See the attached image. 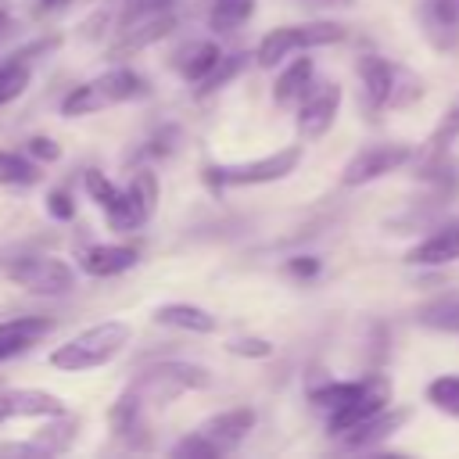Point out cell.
<instances>
[{
    "mask_svg": "<svg viewBox=\"0 0 459 459\" xmlns=\"http://www.w3.org/2000/svg\"><path fill=\"white\" fill-rule=\"evenodd\" d=\"M341 111V86L337 82H312V90L298 100V133L305 140H319Z\"/></svg>",
    "mask_w": 459,
    "mask_h": 459,
    "instance_id": "4fadbf2b",
    "label": "cell"
},
{
    "mask_svg": "<svg viewBox=\"0 0 459 459\" xmlns=\"http://www.w3.org/2000/svg\"><path fill=\"white\" fill-rule=\"evenodd\" d=\"M0 387H4V380H0Z\"/></svg>",
    "mask_w": 459,
    "mask_h": 459,
    "instance_id": "7bdbcfd3",
    "label": "cell"
},
{
    "mask_svg": "<svg viewBox=\"0 0 459 459\" xmlns=\"http://www.w3.org/2000/svg\"><path fill=\"white\" fill-rule=\"evenodd\" d=\"M287 273L298 276V280H312V276H319V258H312V255H294V258H287Z\"/></svg>",
    "mask_w": 459,
    "mask_h": 459,
    "instance_id": "8d00e7d4",
    "label": "cell"
},
{
    "mask_svg": "<svg viewBox=\"0 0 459 459\" xmlns=\"http://www.w3.org/2000/svg\"><path fill=\"white\" fill-rule=\"evenodd\" d=\"M244 68H247V54H222V57H219V65H215V68H212V72L194 86V93H197V97H201V93H215V90L230 86Z\"/></svg>",
    "mask_w": 459,
    "mask_h": 459,
    "instance_id": "4dcf8cb0",
    "label": "cell"
},
{
    "mask_svg": "<svg viewBox=\"0 0 459 459\" xmlns=\"http://www.w3.org/2000/svg\"><path fill=\"white\" fill-rule=\"evenodd\" d=\"M416 323H420V326H427V330L455 333V337H459V294L434 298V301L420 305V308H416Z\"/></svg>",
    "mask_w": 459,
    "mask_h": 459,
    "instance_id": "484cf974",
    "label": "cell"
},
{
    "mask_svg": "<svg viewBox=\"0 0 459 459\" xmlns=\"http://www.w3.org/2000/svg\"><path fill=\"white\" fill-rule=\"evenodd\" d=\"M316 82V65L312 57H294L273 82V100L276 104H298Z\"/></svg>",
    "mask_w": 459,
    "mask_h": 459,
    "instance_id": "7402d4cb",
    "label": "cell"
},
{
    "mask_svg": "<svg viewBox=\"0 0 459 459\" xmlns=\"http://www.w3.org/2000/svg\"><path fill=\"white\" fill-rule=\"evenodd\" d=\"M65 402L39 387H0V423L11 420H39V416H61Z\"/></svg>",
    "mask_w": 459,
    "mask_h": 459,
    "instance_id": "5bb4252c",
    "label": "cell"
},
{
    "mask_svg": "<svg viewBox=\"0 0 459 459\" xmlns=\"http://www.w3.org/2000/svg\"><path fill=\"white\" fill-rule=\"evenodd\" d=\"M459 258V219H448L441 226H434V233H427L409 255V265H448Z\"/></svg>",
    "mask_w": 459,
    "mask_h": 459,
    "instance_id": "ac0fdd59",
    "label": "cell"
},
{
    "mask_svg": "<svg viewBox=\"0 0 459 459\" xmlns=\"http://www.w3.org/2000/svg\"><path fill=\"white\" fill-rule=\"evenodd\" d=\"M387 402H391V384H387L380 373H373V377H366V387L359 391V398H351L344 409H337V412L326 416V430L341 437V434H348L351 427H359V423L380 416V412L387 409Z\"/></svg>",
    "mask_w": 459,
    "mask_h": 459,
    "instance_id": "8fae6325",
    "label": "cell"
},
{
    "mask_svg": "<svg viewBox=\"0 0 459 459\" xmlns=\"http://www.w3.org/2000/svg\"><path fill=\"white\" fill-rule=\"evenodd\" d=\"M427 398H430L437 409L459 416V373H448V377L430 380V384H427Z\"/></svg>",
    "mask_w": 459,
    "mask_h": 459,
    "instance_id": "1f68e13d",
    "label": "cell"
},
{
    "mask_svg": "<svg viewBox=\"0 0 459 459\" xmlns=\"http://www.w3.org/2000/svg\"><path fill=\"white\" fill-rule=\"evenodd\" d=\"M219 57H222L219 43H212V39H186V43H179V47L172 50L169 65H172V72H176L179 79H186V82L197 86V82L219 65Z\"/></svg>",
    "mask_w": 459,
    "mask_h": 459,
    "instance_id": "d6986e66",
    "label": "cell"
},
{
    "mask_svg": "<svg viewBox=\"0 0 459 459\" xmlns=\"http://www.w3.org/2000/svg\"><path fill=\"white\" fill-rule=\"evenodd\" d=\"M362 387H366V377H362V380H330V384H323V387L312 391V405L330 416V412L344 409L351 398H359Z\"/></svg>",
    "mask_w": 459,
    "mask_h": 459,
    "instance_id": "f546056e",
    "label": "cell"
},
{
    "mask_svg": "<svg viewBox=\"0 0 459 459\" xmlns=\"http://www.w3.org/2000/svg\"><path fill=\"white\" fill-rule=\"evenodd\" d=\"M405 420H409V412H405V409H394V412H387V409H384L380 416H373V420H366V423L351 427L348 434H341V441H344V448H373L377 441L391 437Z\"/></svg>",
    "mask_w": 459,
    "mask_h": 459,
    "instance_id": "603a6c76",
    "label": "cell"
},
{
    "mask_svg": "<svg viewBox=\"0 0 459 459\" xmlns=\"http://www.w3.org/2000/svg\"><path fill=\"white\" fill-rule=\"evenodd\" d=\"M420 29L434 50H441V54L459 50V7H455V0H423Z\"/></svg>",
    "mask_w": 459,
    "mask_h": 459,
    "instance_id": "9a60e30c",
    "label": "cell"
},
{
    "mask_svg": "<svg viewBox=\"0 0 459 459\" xmlns=\"http://www.w3.org/2000/svg\"><path fill=\"white\" fill-rule=\"evenodd\" d=\"M305 4H319V7H330V4H333V7H351L355 0H305Z\"/></svg>",
    "mask_w": 459,
    "mask_h": 459,
    "instance_id": "ab89813d",
    "label": "cell"
},
{
    "mask_svg": "<svg viewBox=\"0 0 459 459\" xmlns=\"http://www.w3.org/2000/svg\"><path fill=\"white\" fill-rule=\"evenodd\" d=\"M172 147H176V129H169V126H165V129L151 140V147H147V151H151V154H169Z\"/></svg>",
    "mask_w": 459,
    "mask_h": 459,
    "instance_id": "74e56055",
    "label": "cell"
},
{
    "mask_svg": "<svg viewBox=\"0 0 459 459\" xmlns=\"http://www.w3.org/2000/svg\"><path fill=\"white\" fill-rule=\"evenodd\" d=\"M412 154H416V151H412L409 143H369V147H362V151H355V154L348 158V165H344V172H341V183H344V186L373 183V179H380V176H387V172L409 165Z\"/></svg>",
    "mask_w": 459,
    "mask_h": 459,
    "instance_id": "ba28073f",
    "label": "cell"
},
{
    "mask_svg": "<svg viewBox=\"0 0 459 459\" xmlns=\"http://www.w3.org/2000/svg\"><path fill=\"white\" fill-rule=\"evenodd\" d=\"M301 161V147L290 143V147H280L265 158H255V161H237V165H208L204 169V183L212 190H226V186H258V183H276V179H287Z\"/></svg>",
    "mask_w": 459,
    "mask_h": 459,
    "instance_id": "8992f818",
    "label": "cell"
},
{
    "mask_svg": "<svg viewBox=\"0 0 459 459\" xmlns=\"http://www.w3.org/2000/svg\"><path fill=\"white\" fill-rule=\"evenodd\" d=\"M4 276L29 290V294H39V298H57V294H72L75 287V269L65 262V258H50V255H25V258H14Z\"/></svg>",
    "mask_w": 459,
    "mask_h": 459,
    "instance_id": "52a82bcc",
    "label": "cell"
},
{
    "mask_svg": "<svg viewBox=\"0 0 459 459\" xmlns=\"http://www.w3.org/2000/svg\"><path fill=\"white\" fill-rule=\"evenodd\" d=\"M459 136V97L448 104V111L441 115V122L434 126V133L423 140V147L412 154V176L416 179H445V161H448V147H452V140Z\"/></svg>",
    "mask_w": 459,
    "mask_h": 459,
    "instance_id": "9c48e42d",
    "label": "cell"
},
{
    "mask_svg": "<svg viewBox=\"0 0 459 459\" xmlns=\"http://www.w3.org/2000/svg\"><path fill=\"white\" fill-rule=\"evenodd\" d=\"M355 72H359V82H362V100H366V111H384V108H405L409 100L420 97V79L387 61V57H377V54H362L355 61Z\"/></svg>",
    "mask_w": 459,
    "mask_h": 459,
    "instance_id": "277c9868",
    "label": "cell"
},
{
    "mask_svg": "<svg viewBox=\"0 0 459 459\" xmlns=\"http://www.w3.org/2000/svg\"><path fill=\"white\" fill-rule=\"evenodd\" d=\"M72 0H39V7L43 11H61V7H68Z\"/></svg>",
    "mask_w": 459,
    "mask_h": 459,
    "instance_id": "f35d334b",
    "label": "cell"
},
{
    "mask_svg": "<svg viewBox=\"0 0 459 459\" xmlns=\"http://www.w3.org/2000/svg\"><path fill=\"white\" fill-rule=\"evenodd\" d=\"M154 323L176 326V330H186V333H215V330H219V319H215L208 308L190 305V301L158 305V308H154Z\"/></svg>",
    "mask_w": 459,
    "mask_h": 459,
    "instance_id": "ffe728a7",
    "label": "cell"
},
{
    "mask_svg": "<svg viewBox=\"0 0 459 459\" xmlns=\"http://www.w3.org/2000/svg\"><path fill=\"white\" fill-rule=\"evenodd\" d=\"M75 430H79V416L61 412V416H50V423H47V427H39V430L32 434V445H36V452H39V455L68 452V448H72V441H75Z\"/></svg>",
    "mask_w": 459,
    "mask_h": 459,
    "instance_id": "d4e9b609",
    "label": "cell"
},
{
    "mask_svg": "<svg viewBox=\"0 0 459 459\" xmlns=\"http://www.w3.org/2000/svg\"><path fill=\"white\" fill-rule=\"evenodd\" d=\"M47 215L57 222H72L75 219V201L68 190H50L47 194Z\"/></svg>",
    "mask_w": 459,
    "mask_h": 459,
    "instance_id": "e575fe53",
    "label": "cell"
},
{
    "mask_svg": "<svg viewBox=\"0 0 459 459\" xmlns=\"http://www.w3.org/2000/svg\"><path fill=\"white\" fill-rule=\"evenodd\" d=\"M208 384H212V373L197 362H183V359L154 362L126 384V391L108 409V423L118 437H133V434L147 430V412L151 409H158L165 402H176L186 391H201Z\"/></svg>",
    "mask_w": 459,
    "mask_h": 459,
    "instance_id": "6da1fadb",
    "label": "cell"
},
{
    "mask_svg": "<svg viewBox=\"0 0 459 459\" xmlns=\"http://www.w3.org/2000/svg\"><path fill=\"white\" fill-rule=\"evenodd\" d=\"M172 452H176V455H194V459H201V455H204V459H215V455H222L226 448H222L219 441H212L204 430H194V434H186Z\"/></svg>",
    "mask_w": 459,
    "mask_h": 459,
    "instance_id": "d6a6232c",
    "label": "cell"
},
{
    "mask_svg": "<svg viewBox=\"0 0 459 459\" xmlns=\"http://www.w3.org/2000/svg\"><path fill=\"white\" fill-rule=\"evenodd\" d=\"M54 330L50 316H11L0 323V362L29 351L36 341H43Z\"/></svg>",
    "mask_w": 459,
    "mask_h": 459,
    "instance_id": "e0dca14e",
    "label": "cell"
},
{
    "mask_svg": "<svg viewBox=\"0 0 459 459\" xmlns=\"http://www.w3.org/2000/svg\"><path fill=\"white\" fill-rule=\"evenodd\" d=\"M25 154L36 161H57L61 158V143H54L50 136H29L25 140Z\"/></svg>",
    "mask_w": 459,
    "mask_h": 459,
    "instance_id": "d590c367",
    "label": "cell"
},
{
    "mask_svg": "<svg viewBox=\"0 0 459 459\" xmlns=\"http://www.w3.org/2000/svg\"><path fill=\"white\" fill-rule=\"evenodd\" d=\"M4 25H7V14H4V11H0V29H4Z\"/></svg>",
    "mask_w": 459,
    "mask_h": 459,
    "instance_id": "60d3db41",
    "label": "cell"
},
{
    "mask_svg": "<svg viewBox=\"0 0 459 459\" xmlns=\"http://www.w3.org/2000/svg\"><path fill=\"white\" fill-rule=\"evenodd\" d=\"M226 348L233 355H244V359H269L273 355V344L265 337H233Z\"/></svg>",
    "mask_w": 459,
    "mask_h": 459,
    "instance_id": "836d02e7",
    "label": "cell"
},
{
    "mask_svg": "<svg viewBox=\"0 0 459 459\" xmlns=\"http://www.w3.org/2000/svg\"><path fill=\"white\" fill-rule=\"evenodd\" d=\"M126 197H129V208L136 215V222H151V215L158 212V197H161V186H158V176L151 169H136L126 183Z\"/></svg>",
    "mask_w": 459,
    "mask_h": 459,
    "instance_id": "cb8c5ba5",
    "label": "cell"
},
{
    "mask_svg": "<svg viewBox=\"0 0 459 459\" xmlns=\"http://www.w3.org/2000/svg\"><path fill=\"white\" fill-rule=\"evenodd\" d=\"M341 39H344V25H337V22L280 25V29H269L258 39L255 61H258V68H276L290 54H301V50H312V47H330V43H341Z\"/></svg>",
    "mask_w": 459,
    "mask_h": 459,
    "instance_id": "5b68a950",
    "label": "cell"
},
{
    "mask_svg": "<svg viewBox=\"0 0 459 459\" xmlns=\"http://www.w3.org/2000/svg\"><path fill=\"white\" fill-rule=\"evenodd\" d=\"M455 7H459V0H455Z\"/></svg>",
    "mask_w": 459,
    "mask_h": 459,
    "instance_id": "b9f144b4",
    "label": "cell"
},
{
    "mask_svg": "<svg viewBox=\"0 0 459 459\" xmlns=\"http://www.w3.org/2000/svg\"><path fill=\"white\" fill-rule=\"evenodd\" d=\"M29 82H32V68H29V54L25 50L7 57V61H0V108L18 100Z\"/></svg>",
    "mask_w": 459,
    "mask_h": 459,
    "instance_id": "4316f807",
    "label": "cell"
},
{
    "mask_svg": "<svg viewBox=\"0 0 459 459\" xmlns=\"http://www.w3.org/2000/svg\"><path fill=\"white\" fill-rule=\"evenodd\" d=\"M255 427V409H247V405H237V409H222V412H215V416H208L197 430H204L212 441H219L222 448H233L237 441H244L247 437V430Z\"/></svg>",
    "mask_w": 459,
    "mask_h": 459,
    "instance_id": "44dd1931",
    "label": "cell"
},
{
    "mask_svg": "<svg viewBox=\"0 0 459 459\" xmlns=\"http://www.w3.org/2000/svg\"><path fill=\"white\" fill-rule=\"evenodd\" d=\"M179 25V18L169 11H154V14H143V18H133L126 25H118V36L108 50V57H129V54H140L147 47H154L158 39L172 36V29Z\"/></svg>",
    "mask_w": 459,
    "mask_h": 459,
    "instance_id": "7c38bea8",
    "label": "cell"
},
{
    "mask_svg": "<svg viewBox=\"0 0 459 459\" xmlns=\"http://www.w3.org/2000/svg\"><path fill=\"white\" fill-rule=\"evenodd\" d=\"M129 337H133V326L126 319H104V323H93V326L79 330L65 344H57L47 355V362L61 373H86V369L108 366L129 344Z\"/></svg>",
    "mask_w": 459,
    "mask_h": 459,
    "instance_id": "7a4b0ae2",
    "label": "cell"
},
{
    "mask_svg": "<svg viewBox=\"0 0 459 459\" xmlns=\"http://www.w3.org/2000/svg\"><path fill=\"white\" fill-rule=\"evenodd\" d=\"M255 14V0H212L208 7V29L212 32H233Z\"/></svg>",
    "mask_w": 459,
    "mask_h": 459,
    "instance_id": "83f0119b",
    "label": "cell"
},
{
    "mask_svg": "<svg viewBox=\"0 0 459 459\" xmlns=\"http://www.w3.org/2000/svg\"><path fill=\"white\" fill-rule=\"evenodd\" d=\"M143 97H151V82L140 72L111 68V72L75 86L61 100V115L65 118H79V115H93V111H104L111 104H129V100H143Z\"/></svg>",
    "mask_w": 459,
    "mask_h": 459,
    "instance_id": "3957f363",
    "label": "cell"
},
{
    "mask_svg": "<svg viewBox=\"0 0 459 459\" xmlns=\"http://www.w3.org/2000/svg\"><path fill=\"white\" fill-rule=\"evenodd\" d=\"M136 262H140V247H133V244H90L79 251V269L93 280L122 276Z\"/></svg>",
    "mask_w": 459,
    "mask_h": 459,
    "instance_id": "2e32d148",
    "label": "cell"
},
{
    "mask_svg": "<svg viewBox=\"0 0 459 459\" xmlns=\"http://www.w3.org/2000/svg\"><path fill=\"white\" fill-rule=\"evenodd\" d=\"M82 186H86L90 201L104 212L108 230H115V233H133V230H140V222H136V215H133V208H129L126 186H115L100 169H86V172H82Z\"/></svg>",
    "mask_w": 459,
    "mask_h": 459,
    "instance_id": "30bf717a",
    "label": "cell"
},
{
    "mask_svg": "<svg viewBox=\"0 0 459 459\" xmlns=\"http://www.w3.org/2000/svg\"><path fill=\"white\" fill-rule=\"evenodd\" d=\"M39 183V165L25 151H0V186H32Z\"/></svg>",
    "mask_w": 459,
    "mask_h": 459,
    "instance_id": "f1b7e54d",
    "label": "cell"
}]
</instances>
